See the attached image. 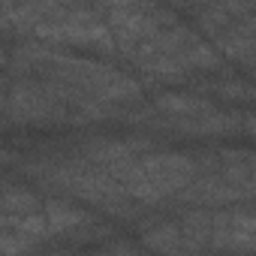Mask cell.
Returning <instances> with one entry per match:
<instances>
[{
	"label": "cell",
	"mask_w": 256,
	"mask_h": 256,
	"mask_svg": "<svg viewBox=\"0 0 256 256\" xmlns=\"http://www.w3.org/2000/svg\"><path fill=\"white\" fill-rule=\"evenodd\" d=\"M214 108V102H208L205 96H196V94H160L154 100V114H163V118H184V114H199V112H208Z\"/></svg>",
	"instance_id": "cell-12"
},
{
	"label": "cell",
	"mask_w": 256,
	"mask_h": 256,
	"mask_svg": "<svg viewBox=\"0 0 256 256\" xmlns=\"http://www.w3.org/2000/svg\"><path fill=\"white\" fill-rule=\"evenodd\" d=\"M214 4H220L232 18H247V16H253V0H214Z\"/></svg>",
	"instance_id": "cell-14"
},
{
	"label": "cell",
	"mask_w": 256,
	"mask_h": 256,
	"mask_svg": "<svg viewBox=\"0 0 256 256\" xmlns=\"http://www.w3.org/2000/svg\"><path fill=\"white\" fill-rule=\"evenodd\" d=\"M205 247L211 250H250L253 247V214L241 211H208Z\"/></svg>",
	"instance_id": "cell-6"
},
{
	"label": "cell",
	"mask_w": 256,
	"mask_h": 256,
	"mask_svg": "<svg viewBox=\"0 0 256 256\" xmlns=\"http://www.w3.org/2000/svg\"><path fill=\"white\" fill-rule=\"evenodd\" d=\"M10 64L22 76H36V78H52V82L72 84V88L84 90L88 96H94L106 106L133 102V100L142 96L139 82L130 78L126 72H120L114 66H106L100 60H90V58H78L70 48L46 46L40 40L18 46L12 52Z\"/></svg>",
	"instance_id": "cell-1"
},
{
	"label": "cell",
	"mask_w": 256,
	"mask_h": 256,
	"mask_svg": "<svg viewBox=\"0 0 256 256\" xmlns=\"http://www.w3.org/2000/svg\"><path fill=\"white\" fill-rule=\"evenodd\" d=\"M193 175H199V163L181 151H160V154L142 151L126 160L114 178L130 202L157 205L178 196Z\"/></svg>",
	"instance_id": "cell-2"
},
{
	"label": "cell",
	"mask_w": 256,
	"mask_h": 256,
	"mask_svg": "<svg viewBox=\"0 0 256 256\" xmlns=\"http://www.w3.org/2000/svg\"><path fill=\"white\" fill-rule=\"evenodd\" d=\"M42 217H46L52 235H70V232L88 229V226L94 223V217H90L84 208H72V205L58 202V199H48V202H46Z\"/></svg>",
	"instance_id": "cell-10"
},
{
	"label": "cell",
	"mask_w": 256,
	"mask_h": 256,
	"mask_svg": "<svg viewBox=\"0 0 256 256\" xmlns=\"http://www.w3.org/2000/svg\"><path fill=\"white\" fill-rule=\"evenodd\" d=\"M40 208V196L30 190H18V187H6L0 190V214H22V211H34Z\"/></svg>",
	"instance_id": "cell-13"
},
{
	"label": "cell",
	"mask_w": 256,
	"mask_h": 256,
	"mask_svg": "<svg viewBox=\"0 0 256 256\" xmlns=\"http://www.w3.org/2000/svg\"><path fill=\"white\" fill-rule=\"evenodd\" d=\"M96 6L102 12V22L112 34L118 52H124V54H130L139 42H145L157 30L178 22L157 0H96Z\"/></svg>",
	"instance_id": "cell-3"
},
{
	"label": "cell",
	"mask_w": 256,
	"mask_h": 256,
	"mask_svg": "<svg viewBox=\"0 0 256 256\" xmlns=\"http://www.w3.org/2000/svg\"><path fill=\"white\" fill-rule=\"evenodd\" d=\"M208 40H214V52L220 58L241 64V70L253 66V16L235 18L229 28H223L220 34H214Z\"/></svg>",
	"instance_id": "cell-9"
},
{
	"label": "cell",
	"mask_w": 256,
	"mask_h": 256,
	"mask_svg": "<svg viewBox=\"0 0 256 256\" xmlns=\"http://www.w3.org/2000/svg\"><path fill=\"white\" fill-rule=\"evenodd\" d=\"M145 247H151V250H169V253L199 250V244L184 232L181 223H160V226L145 229Z\"/></svg>",
	"instance_id": "cell-11"
},
{
	"label": "cell",
	"mask_w": 256,
	"mask_h": 256,
	"mask_svg": "<svg viewBox=\"0 0 256 256\" xmlns=\"http://www.w3.org/2000/svg\"><path fill=\"white\" fill-rule=\"evenodd\" d=\"M70 6L58 0H0V28L6 34H34L40 24L60 18Z\"/></svg>",
	"instance_id": "cell-7"
},
{
	"label": "cell",
	"mask_w": 256,
	"mask_h": 256,
	"mask_svg": "<svg viewBox=\"0 0 256 256\" xmlns=\"http://www.w3.org/2000/svg\"><path fill=\"white\" fill-rule=\"evenodd\" d=\"M6 112L16 124L24 126H54V124H72V108L52 90L46 78H22L6 94Z\"/></svg>",
	"instance_id": "cell-5"
},
{
	"label": "cell",
	"mask_w": 256,
	"mask_h": 256,
	"mask_svg": "<svg viewBox=\"0 0 256 256\" xmlns=\"http://www.w3.org/2000/svg\"><path fill=\"white\" fill-rule=\"evenodd\" d=\"M30 36L46 42V46H58V48H70V52H96V54H114L118 52L106 22H100L94 12H84L76 6L66 10L60 18L40 24Z\"/></svg>",
	"instance_id": "cell-4"
},
{
	"label": "cell",
	"mask_w": 256,
	"mask_h": 256,
	"mask_svg": "<svg viewBox=\"0 0 256 256\" xmlns=\"http://www.w3.org/2000/svg\"><path fill=\"white\" fill-rule=\"evenodd\" d=\"M58 4H66V6L72 4V6H78V4H96V0H58Z\"/></svg>",
	"instance_id": "cell-15"
},
{
	"label": "cell",
	"mask_w": 256,
	"mask_h": 256,
	"mask_svg": "<svg viewBox=\"0 0 256 256\" xmlns=\"http://www.w3.org/2000/svg\"><path fill=\"white\" fill-rule=\"evenodd\" d=\"M154 126H163V130H175V133L202 139V136H223V133H232L235 126H238V114L220 112V108H208V112H199V114L163 118V120H157Z\"/></svg>",
	"instance_id": "cell-8"
}]
</instances>
